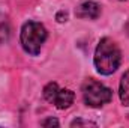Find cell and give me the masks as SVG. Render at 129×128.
<instances>
[{
  "instance_id": "1",
  "label": "cell",
  "mask_w": 129,
  "mask_h": 128,
  "mask_svg": "<svg viewBox=\"0 0 129 128\" xmlns=\"http://www.w3.org/2000/svg\"><path fill=\"white\" fill-rule=\"evenodd\" d=\"M95 66L102 75H110L117 71L122 62V53L117 44L110 38H102L95 50Z\"/></svg>"
},
{
  "instance_id": "2",
  "label": "cell",
  "mask_w": 129,
  "mask_h": 128,
  "mask_svg": "<svg viewBox=\"0 0 129 128\" xmlns=\"http://www.w3.org/2000/svg\"><path fill=\"white\" fill-rule=\"evenodd\" d=\"M47 36H48V33H47V29L44 27V24H41L38 21H27L21 27L20 41H21V45L26 53L36 56V54H39L44 42L47 41Z\"/></svg>"
},
{
  "instance_id": "3",
  "label": "cell",
  "mask_w": 129,
  "mask_h": 128,
  "mask_svg": "<svg viewBox=\"0 0 129 128\" xmlns=\"http://www.w3.org/2000/svg\"><path fill=\"white\" fill-rule=\"evenodd\" d=\"M83 99L90 107H102L113 99V91L93 78L83 83Z\"/></svg>"
},
{
  "instance_id": "4",
  "label": "cell",
  "mask_w": 129,
  "mask_h": 128,
  "mask_svg": "<svg viewBox=\"0 0 129 128\" xmlns=\"http://www.w3.org/2000/svg\"><path fill=\"white\" fill-rule=\"evenodd\" d=\"M44 98L50 104L56 105L57 109L64 110V109L71 107V104L74 102L75 95H74L72 91H69V89H60L57 83L51 81V83H48L44 88Z\"/></svg>"
},
{
  "instance_id": "5",
  "label": "cell",
  "mask_w": 129,
  "mask_h": 128,
  "mask_svg": "<svg viewBox=\"0 0 129 128\" xmlns=\"http://www.w3.org/2000/svg\"><path fill=\"white\" fill-rule=\"evenodd\" d=\"M75 15L78 18H84V20H96L101 15V6L96 2H83L77 9H75Z\"/></svg>"
},
{
  "instance_id": "6",
  "label": "cell",
  "mask_w": 129,
  "mask_h": 128,
  "mask_svg": "<svg viewBox=\"0 0 129 128\" xmlns=\"http://www.w3.org/2000/svg\"><path fill=\"white\" fill-rule=\"evenodd\" d=\"M119 96L123 105L129 107V69L122 75L120 86H119Z\"/></svg>"
},
{
  "instance_id": "7",
  "label": "cell",
  "mask_w": 129,
  "mask_h": 128,
  "mask_svg": "<svg viewBox=\"0 0 129 128\" xmlns=\"http://www.w3.org/2000/svg\"><path fill=\"white\" fill-rule=\"evenodd\" d=\"M9 36V23L5 15L0 14V42L6 41Z\"/></svg>"
},
{
  "instance_id": "8",
  "label": "cell",
  "mask_w": 129,
  "mask_h": 128,
  "mask_svg": "<svg viewBox=\"0 0 129 128\" xmlns=\"http://www.w3.org/2000/svg\"><path fill=\"white\" fill-rule=\"evenodd\" d=\"M81 125H86V127H89V125L96 127V124H93V122H90V121H83V119H75V121L71 124V127H81Z\"/></svg>"
},
{
  "instance_id": "9",
  "label": "cell",
  "mask_w": 129,
  "mask_h": 128,
  "mask_svg": "<svg viewBox=\"0 0 129 128\" xmlns=\"http://www.w3.org/2000/svg\"><path fill=\"white\" fill-rule=\"evenodd\" d=\"M41 125H42V127H53V125H54V127H59V121L54 119V118H48V119L42 121Z\"/></svg>"
},
{
  "instance_id": "10",
  "label": "cell",
  "mask_w": 129,
  "mask_h": 128,
  "mask_svg": "<svg viewBox=\"0 0 129 128\" xmlns=\"http://www.w3.org/2000/svg\"><path fill=\"white\" fill-rule=\"evenodd\" d=\"M56 18H57V21H59V23H63V21L68 20V14H66L64 11H60V12L57 14V17H56Z\"/></svg>"
}]
</instances>
